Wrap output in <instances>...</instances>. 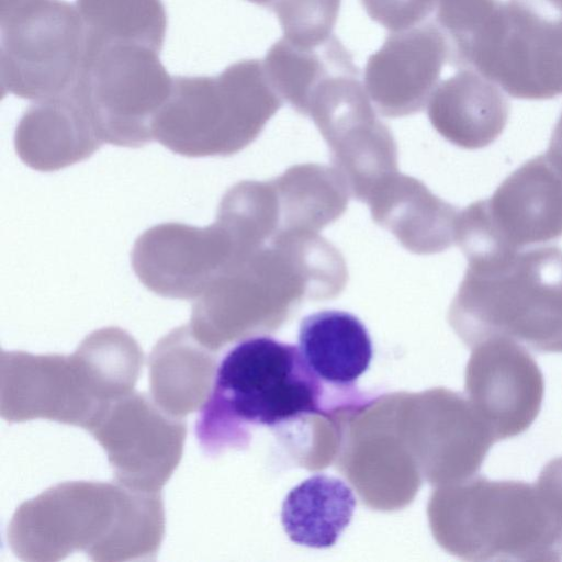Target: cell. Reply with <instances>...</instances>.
<instances>
[{
    "label": "cell",
    "instance_id": "cell-1",
    "mask_svg": "<svg viewBox=\"0 0 562 562\" xmlns=\"http://www.w3.org/2000/svg\"><path fill=\"white\" fill-rule=\"evenodd\" d=\"M325 383L299 347L268 336L246 338L221 359L195 422V437L216 456L244 448L256 426L274 427L324 414Z\"/></svg>",
    "mask_w": 562,
    "mask_h": 562
},
{
    "label": "cell",
    "instance_id": "cell-2",
    "mask_svg": "<svg viewBox=\"0 0 562 562\" xmlns=\"http://www.w3.org/2000/svg\"><path fill=\"white\" fill-rule=\"evenodd\" d=\"M452 319L471 346L505 338L562 352V249L536 246L469 260Z\"/></svg>",
    "mask_w": 562,
    "mask_h": 562
},
{
    "label": "cell",
    "instance_id": "cell-3",
    "mask_svg": "<svg viewBox=\"0 0 562 562\" xmlns=\"http://www.w3.org/2000/svg\"><path fill=\"white\" fill-rule=\"evenodd\" d=\"M449 64L515 99L562 94V0H491Z\"/></svg>",
    "mask_w": 562,
    "mask_h": 562
},
{
    "label": "cell",
    "instance_id": "cell-4",
    "mask_svg": "<svg viewBox=\"0 0 562 562\" xmlns=\"http://www.w3.org/2000/svg\"><path fill=\"white\" fill-rule=\"evenodd\" d=\"M1 87L25 99L69 94L82 63L85 27L64 0H1Z\"/></svg>",
    "mask_w": 562,
    "mask_h": 562
},
{
    "label": "cell",
    "instance_id": "cell-5",
    "mask_svg": "<svg viewBox=\"0 0 562 562\" xmlns=\"http://www.w3.org/2000/svg\"><path fill=\"white\" fill-rule=\"evenodd\" d=\"M158 52L126 42H85L77 80L69 92L99 131L144 136L167 101L172 79Z\"/></svg>",
    "mask_w": 562,
    "mask_h": 562
},
{
    "label": "cell",
    "instance_id": "cell-6",
    "mask_svg": "<svg viewBox=\"0 0 562 562\" xmlns=\"http://www.w3.org/2000/svg\"><path fill=\"white\" fill-rule=\"evenodd\" d=\"M458 549L482 561L562 560L552 514L537 485L477 479L459 497Z\"/></svg>",
    "mask_w": 562,
    "mask_h": 562
},
{
    "label": "cell",
    "instance_id": "cell-7",
    "mask_svg": "<svg viewBox=\"0 0 562 562\" xmlns=\"http://www.w3.org/2000/svg\"><path fill=\"white\" fill-rule=\"evenodd\" d=\"M469 260L540 246L562 237V171L544 154L513 171L487 200L462 214Z\"/></svg>",
    "mask_w": 562,
    "mask_h": 562
},
{
    "label": "cell",
    "instance_id": "cell-8",
    "mask_svg": "<svg viewBox=\"0 0 562 562\" xmlns=\"http://www.w3.org/2000/svg\"><path fill=\"white\" fill-rule=\"evenodd\" d=\"M263 61L245 59L215 77H175L153 130L162 140H206L260 126L280 106Z\"/></svg>",
    "mask_w": 562,
    "mask_h": 562
},
{
    "label": "cell",
    "instance_id": "cell-9",
    "mask_svg": "<svg viewBox=\"0 0 562 562\" xmlns=\"http://www.w3.org/2000/svg\"><path fill=\"white\" fill-rule=\"evenodd\" d=\"M476 346L468 368L476 414L495 441L518 436L541 409L543 374L528 350L515 341L494 338Z\"/></svg>",
    "mask_w": 562,
    "mask_h": 562
},
{
    "label": "cell",
    "instance_id": "cell-10",
    "mask_svg": "<svg viewBox=\"0 0 562 562\" xmlns=\"http://www.w3.org/2000/svg\"><path fill=\"white\" fill-rule=\"evenodd\" d=\"M448 61L446 40L435 23L390 33L364 68L368 92L381 110L400 115L419 110Z\"/></svg>",
    "mask_w": 562,
    "mask_h": 562
},
{
    "label": "cell",
    "instance_id": "cell-11",
    "mask_svg": "<svg viewBox=\"0 0 562 562\" xmlns=\"http://www.w3.org/2000/svg\"><path fill=\"white\" fill-rule=\"evenodd\" d=\"M509 111V102L496 83L474 70L458 69L437 87L429 116L449 140L477 149L503 133Z\"/></svg>",
    "mask_w": 562,
    "mask_h": 562
},
{
    "label": "cell",
    "instance_id": "cell-12",
    "mask_svg": "<svg viewBox=\"0 0 562 562\" xmlns=\"http://www.w3.org/2000/svg\"><path fill=\"white\" fill-rule=\"evenodd\" d=\"M299 349L311 370L326 384L350 387L369 368L372 340L353 314L327 310L305 316L299 328Z\"/></svg>",
    "mask_w": 562,
    "mask_h": 562
},
{
    "label": "cell",
    "instance_id": "cell-13",
    "mask_svg": "<svg viewBox=\"0 0 562 562\" xmlns=\"http://www.w3.org/2000/svg\"><path fill=\"white\" fill-rule=\"evenodd\" d=\"M356 507L352 490L342 480L315 474L293 487L283 501L281 521L291 541L316 549L335 544Z\"/></svg>",
    "mask_w": 562,
    "mask_h": 562
},
{
    "label": "cell",
    "instance_id": "cell-14",
    "mask_svg": "<svg viewBox=\"0 0 562 562\" xmlns=\"http://www.w3.org/2000/svg\"><path fill=\"white\" fill-rule=\"evenodd\" d=\"M86 42H126L160 52L167 27L161 0H77Z\"/></svg>",
    "mask_w": 562,
    "mask_h": 562
},
{
    "label": "cell",
    "instance_id": "cell-15",
    "mask_svg": "<svg viewBox=\"0 0 562 562\" xmlns=\"http://www.w3.org/2000/svg\"><path fill=\"white\" fill-rule=\"evenodd\" d=\"M341 0H274L286 40L300 45H316L333 35Z\"/></svg>",
    "mask_w": 562,
    "mask_h": 562
},
{
    "label": "cell",
    "instance_id": "cell-16",
    "mask_svg": "<svg viewBox=\"0 0 562 562\" xmlns=\"http://www.w3.org/2000/svg\"><path fill=\"white\" fill-rule=\"evenodd\" d=\"M367 14L392 32L420 24L436 8L437 0H360Z\"/></svg>",
    "mask_w": 562,
    "mask_h": 562
},
{
    "label": "cell",
    "instance_id": "cell-17",
    "mask_svg": "<svg viewBox=\"0 0 562 562\" xmlns=\"http://www.w3.org/2000/svg\"><path fill=\"white\" fill-rule=\"evenodd\" d=\"M536 485L552 514L562 547V457L543 467Z\"/></svg>",
    "mask_w": 562,
    "mask_h": 562
},
{
    "label": "cell",
    "instance_id": "cell-18",
    "mask_svg": "<svg viewBox=\"0 0 562 562\" xmlns=\"http://www.w3.org/2000/svg\"><path fill=\"white\" fill-rule=\"evenodd\" d=\"M546 155L562 171V112L552 131Z\"/></svg>",
    "mask_w": 562,
    "mask_h": 562
},
{
    "label": "cell",
    "instance_id": "cell-19",
    "mask_svg": "<svg viewBox=\"0 0 562 562\" xmlns=\"http://www.w3.org/2000/svg\"><path fill=\"white\" fill-rule=\"evenodd\" d=\"M247 1L255 3L257 5H260V7H265L267 9H271L274 0H247Z\"/></svg>",
    "mask_w": 562,
    "mask_h": 562
}]
</instances>
